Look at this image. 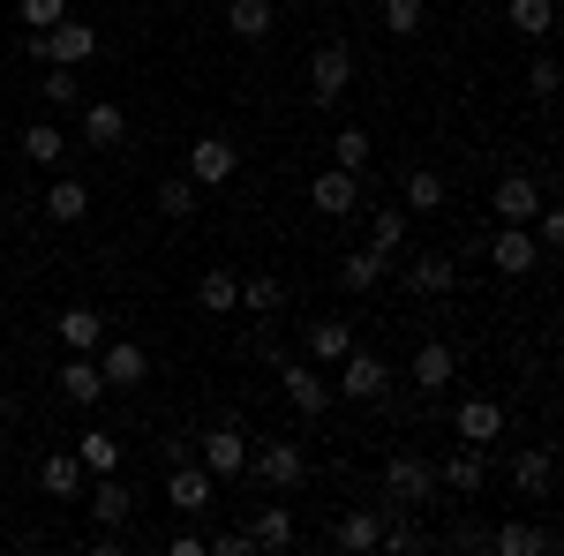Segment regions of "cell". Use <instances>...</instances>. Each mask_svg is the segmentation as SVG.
<instances>
[{"instance_id": "cell-1", "label": "cell", "mask_w": 564, "mask_h": 556, "mask_svg": "<svg viewBox=\"0 0 564 556\" xmlns=\"http://www.w3.org/2000/svg\"><path fill=\"white\" fill-rule=\"evenodd\" d=\"M249 481H263V489H271V497H286V489H302L308 481V451L302 444H286V436H279V444H249Z\"/></svg>"}, {"instance_id": "cell-2", "label": "cell", "mask_w": 564, "mask_h": 556, "mask_svg": "<svg viewBox=\"0 0 564 556\" xmlns=\"http://www.w3.org/2000/svg\"><path fill=\"white\" fill-rule=\"evenodd\" d=\"M90 53H98V31L90 23H45V31H31V61H45V68H84Z\"/></svg>"}, {"instance_id": "cell-3", "label": "cell", "mask_w": 564, "mask_h": 556, "mask_svg": "<svg viewBox=\"0 0 564 556\" xmlns=\"http://www.w3.org/2000/svg\"><path fill=\"white\" fill-rule=\"evenodd\" d=\"M384 497H391V512L430 504V497H436V467L422 459V451H391V459H384Z\"/></svg>"}, {"instance_id": "cell-4", "label": "cell", "mask_w": 564, "mask_h": 556, "mask_svg": "<svg viewBox=\"0 0 564 556\" xmlns=\"http://www.w3.org/2000/svg\"><path fill=\"white\" fill-rule=\"evenodd\" d=\"M339 399H354V406H384L391 399V361L354 346L347 361H339Z\"/></svg>"}, {"instance_id": "cell-5", "label": "cell", "mask_w": 564, "mask_h": 556, "mask_svg": "<svg viewBox=\"0 0 564 556\" xmlns=\"http://www.w3.org/2000/svg\"><path fill=\"white\" fill-rule=\"evenodd\" d=\"M347 90H354V53L347 45H316V53H308V106L332 113Z\"/></svg>"}, {"instance_id": "cell-6", "label": "cell", "mask_w": 564, "mask_h": 556, "mask_svg": "<svg viewBox=\"0 0 564 556\" xmlns=\"http://www.w3.org/2000/svg\"><path fill=\"white\" fill-rule=\"evenodd\" d=\"M234 173H241V143L234 135H196L188 143V181L196 188H226Z\"/></svg>"}, {"instance_id": "cell-7", "label": "cell", "mask_w": 564, "mask_h": 556, "mask_svg": "<svg viewBox=\"0 0 564 556\" xmlns=\"http://www.w3.org/2000/svg\"><path fill=\"white\" fill-rule=\"evenodd\" d=\"M279 391H286V406L316 422V414H332V384H324V369L316 361H279Z\"/></svg>"}, {"instance_id": "cell-8", "label": "cell", "mask_w": 564, "mask_h": 556, "mask_svg": "<svg viewBox=\"0 0 564 556\" xmlns=\"http://www.w3.org/2000/svg\"><path fill=\"white\" fill-rule=\"evenodd\" d=\"M196 444H204V473H212V481H241V467H249V428L241 422L204 428Z\"/></svg>"}, {"instance_id": "cell-9", "label": "cell", "mask_w": 564, "mask_h": 556, "mask_svg": "<svg viewBox=\"0 0 564 556\" xmlns=\"http://www.w3.org/2000/svg\"><path fill=\"white\" fill-rule=\"evenodd\" d=\"M98 377H106V391L151 384V353H143L135 339H106V346H98Z\"/></svg>"}, {"instance_id": "cell-10", "label": "cell", "mask_w": 564, "mask_h": 556, "mask_svg": "<svg viewBox=\"0 0 564 556\" xmlns=\"http://www.w3.org/2000/svg\"><path fill=\"white\" fill-rule=\"evenodd\" d=\"M308 204H316L324 218H354V211H361V173L324 166L316 181H308Z\"/></svg>"}, {"instance_id": "cell-11", "label": "cell", "mask_w": 564, "mask_h": 556, "mask_svg": "<svg viewBox=\"0 0 564 556\" xmlns=\"http://www.w3.org/2000/svg\"><path fill=\"white\" fill-rule=\"evenodd\" d=\"M452 436L475 444V451H489V444L505 436V406H497V399H459V406H452Z\"/></svg>"}, {"instance_id": "cell-12", "label": "cell", "mask_w": 564, "mask_h": 556, "mask_svg": "<svg viewBox=\"0 0 564 556\" xmlns=\"http://www.w3.org/2000/svg\"><path fill=\"white\" fill-rule=\"evenodd\" d=\"M406 384H414V391H452V384H459V353H452L444 339H422V346H414V361H406Z\"/></svg>"}, {"instance_id": "cell-13", "label": "cell", "mask_w": 564, "mask_h": 556, "mask_svg": "<svg viewBox=\"0 0 564 556\" xmlns=\"http://www.w3.org/2000/svg\"><path fill=\"white\" fill-rule=\"evenodd\" d=\"M489 211L505 218V226H527V218L542 211V181H534V173H505V181L489 188Z\"/></svg>"}, {"instance_id": "cell-14", "label": "cell", "mask_w": 564, "mask_h": 556, "mask_svg": "<svg viewBox=\"0 0 564 556\" xmlns=\"http://www.w3.org/2000/svg\"><path fill=\"white\" fill-rule=\"evenodd\" d=\"M489 263H497L505 279H527V271H542V241H534L527 226H497V241H489Z\"/></svg>"}, {"instance_id": "cell-15", "label": "cell", "mask_w": 564, "mask_h": 556, "mask_svg": "<svg viewBox=\"0 0 564 556\" xmlns=\"http://www.w3.org/2000/svg\"><path fill=\"white\" fill-rule=\"evenodd\" d=\"M90 519H98V526H113V534L135 519V489L121 481V473H90Z\"/></svg>"}, {"instance_id": "cell-16", "label": "cell", "mask_w": 564, "mask_h": 556, "mask_svg": "<svg viewBox=\"0 0 564 556\" xmlns=\"http://www.w3.org/2000/svg\"><path fill=\"white\" fill-rule=\"evenodd\" d=\"M53 384H61V399H68V406H84V414L98 406V399H106V377H98V353H68Z\"/></svg>"}, {"instance_id": "cell-17", "label": "cell", "mask_w": 564, "mask_h": 556, "mask_svg": "<svg viewBox=\"0 0 564 556\" xmlns=\"http://www.w3.org/2000/svg\"><path fill=\"white\" fill-rule=\"evenodd\" d=\"M166 504H174V512H212V504H218V481L204 467H188V459H181V467L166 473Z\"/></svg>"}, {"instance_id": "cell-18", "label": "cell", "mask_w": 564, "mask_h": 556, "mask_svg": "<svg viewBox=\"0 0 564 556\" xmlns=\"http://www.w3.org/2000/svg\"><path fill=\"white\" fill-rule=\"evenodd\" d=\"M218 23H226L241 45H263L271 31H279V8H271V0H226V15H218Z\"/></svg>"}, {"instance_id": "cell-19", "label": "cell", "mask_w": 564, "mask_h": 556, "mask_svg": "<svg viewBox=\"0 0 564 556\" xmlns=\"http://www.w3.org/2000/svg\"><path fill=\"white\" fill-rule=\"evenodd\" d=\"M53 331H61V346H68V353H98V346H106V316L76 301V308H61V316H53Z\"/></svg>"}, {"instance_id": "cell-20", "label": "cell", "mask_w": 564, "mask_h": 556, "mask_svg": "<svg viewBox=\"0 0 564 556\" xmlns=\"http://www.w3.org/2000/svg\"><path fill=\"white\" fill-rule=\"evenodd\" d=\"M196 308H204V316H234V308H241V271H234V263H212V271L196 279Z\"/></svg>"}, {"instance_id": "cell-21", "label": "cell", "mask_w": 564, "mask_h": 556, "mask_svg": "<svg viewBox=\"0 0 564 556\" xmlns=\"http://www.w3.org/2000/svg\"><path fill=\"white\" fill-rule=\"evenodd\" d=\"M347 353H354V324H347V316H324V324H308V361H316V369H339Z\"/></svg>"}, {"instance_id": "cell-22", "label": "cell", "mask_w": 564, "mask_h": 556, "mask_svg": "<svg viewBox=\"0 0 564 556\" xmlns=\"http://www.w3.org/2000/svg\"><path fill=\"white\" fill-rule=\"evenodd\" d=\"M84 143H98V151H121V143H129V113H121L113 98H90V106H84Z\"/></svg>"}, {"instance_id": "cell-23", "label": "cell", "mask_w": 564, "mask_h": 556, "mask_svg": "<svg viewBox=\"0 0 564 556\" xmlns=\"http://www.w3.org/2000/svg\"><path fill=\"white\" fill-rule=\"evenodd\" d=\"M489 549H497V556H550V549H557V534H550V526H527V519H505V526L489 534Z\"/></svg>"}, {"instance_id": "cell-24", "label": "cell", "mask_w": 564, "mask_h": 556, "mask_svg": "<svg viewBox=\"0 0 564 556\" xmlns=\"http://www.w3.org/2000/svg\"><path fill=\"white\" fill-rule=\"evenodd\" d=\"M550 481H557V459H550L542 444H520V451H512V489H520V497H550Z\"/></svg>"}, {"instance_id": "cell-25", "label": "cell", "mask_w": 564, "mask_h": 556, "mask_svg": "<svg viewBox=\"0 0 564 556\" xmlns=\"http://www.w3.org/2000/svg\"><path fill=\"white\" fill-rule=\"evenodd\" d=\"M436 481H444L452 497H481V481H489V459H481L475 444H459V451H452V459L436 467Z\"/></svg>"}, {"instance_id": "cell-26", "label": "cell", "mask_w": 564, "mask_h": 556, "mask_svg": "<svg viewBox=\"0 0 564 556\" xmlns=\"http://www.w3.org/2000/svg\"><path fill=\"white\" fill-rule=\"evenodd\" d=\"M84 211H90V188L76 173H61V181L45 188V218H53V226H84Z\"/></svg>"}, {"instance_id": "cell-27", "label": "cell", "mask_w": 564, "mask_h": 556, "mask_svg": "<svg viewBox=\"0 0 564 556\" xmlns=\"http://www.w3.org/2000/svg\"><path fill=\"white\" fill-rule=\"evenodd\" d=\"M399 196H406V204H399L406 218H430V211H444V173H436V166H414Z\"/></svg>"}, {"instance_id": "cell-28", "label": "cell", "mask_w": 564, "mask_h": 556, "mask_svg": "<svg viewBox=\"0 0 564 556\" xmlns=\"http://www.w3.org/2000/svg\"><path fill=\"white\" fill-rule=\"evenodd\" d=\"M384 263L391 257H377V249H347V257H339V286H347V294H377V286H384Z\"/></svg>"}, {"instance_id": "cell-29", "label": "cell", "mask_w": 564, "mask_h": 556, "mask_svg": "<svg viewBox=\"0 0 564 556\" xmlns=\"http://www.w3.org/2000/svg\"><path fill=\"white\" fill-rule=\"evenodd\" d=\"M39 481H45V497H84V459L76 451H45V467H39Z\"/></svg>"}, {"instance_id": "cell-30", "label": "cell", "mask_w": 564, "mask_h": 556, "mask_svg": "<svg viewBox=\"0 0 564 556\" xmlns=\"http://www.w3.org/2000/svg\"><path fill=\"white\" fill-rule=\"evenodd\" d=\"M15 151H23V159H31V166H61V159H68V135L53 129V121H31V129H23V143H15Z\"/></svg>"}, {"instance_id": "cell-31", "label": "cell", "mask_w": 564, "mask_h": 556, "mask_svg": "<svg viewBox=\"0 0 564 556\" xmlns=\"http://www.w3.org/2000/svg\"><path fill=\"white\" fill-rule=\"evenodd\" d=\"M406 286H414V294H452V286H459V263L452 257H422V263H406Z\"/></svg>"}, {"instance_id": "cell-32", "label": "cell", "mask_w": 564, "mask_h": 556, "mask_svg": "<svg viewBox=\"0 0 564 556\" xmlns=\"http://www.w3.org/2000/svg\"><path fill=\"white\" fill-rule=\"evenodd\" d=\"M249 542H257V549H286V542H294V512H286V504H257Z\"/></svg>"}, {"instance_id": "cell-33", "label": "cell", "mask_w": 564, "mask_h": 556, "mask_svg": "<svg viewBox=\"0 0 564 556\" xmlns=\"http://www.w3.org/2000/svg\"><path fill=\"white\" fill-rule=\"evenodd\" d=\"M332 542H339V549H354V556L377 549V542H384V519H377V512H347L339 526H332Z\"/></svg>"}, {"instance_id": "cell-34", "label": "cell", "mask_w": 564, "mask_h": 556, "mask_svg": "<svg viewBox=\"0 0 564 556\" xmlns=\"http://www.w3.org/2000/svg\"><path fill=\"white\" fill-rule=\"evenodd\" d=\"M76 459H84V473H121V444L106 428H84L76 436Z\"/></svg>"}, {"instance_id": "cell-35", "label": "cell", "mask_w": 564, "mask_h": 556, "mask_svg": "<svg viewBox=\"0 0 564 556\" xmlns=\"http://www.w3.org/2000/svg\"><path fill=\"white\" fill-rule=\"evenodd\" d=\"M369 159H377V135H369V129H339V135H332V166L369 173Z\"/></svg>"}, {"instance_id": "cell-36", "label": "cell", "mask_w": 564, "mask_h": 556, "mask_svg": "<svg viewBox=\"0 0 564 556\" xmlns=\"http://www.w3.org/2000/svg\"><path fill=\"white\" fill-rule=\"evenodd\" d=\"M279 301H286V286H279L271 271H249V279H241V308H249V316H279Z\"/></svg>"}, {"instance_id": "cell-37", "label": "cell", "mask_w": 564, "mask_h": 556, "mask_svg": "<svg viewBox=\"0 0 564 556\" xmlns=\"http://www.w3.org/2000/svg\"><path fill=\"white\" fill-rule=\"evenodd\" d=\"M505 15H512V31H520V39H550V23H557V0H512Z\"/></svg>"}, {"instance_id": "cell-38", "label": "cell", "mask_w": 564, "mask_h": 556, "mask_svg": "<svg viewBox=\"0 0 564 556\" xmlns=\"http://www.w3.org/2000/svg\"><path fill=\"white\" fill-rule=\"evenodd\" d=\"M159 211H166V218L196 211V181H188V173H166V181H159Z\"/></svg>"}, {"instance_id": "cell-39", "label": "cell", "mask_w": 564, "mask_h": 556, "mask_svg": "<svg viewBox=\"0 0 564 556\" xmlns=\"http://www.w3.org/2000/svg\"><path fill=\"white\" fill-rule=\"evenodd\" d=\"M399 241H406V211L391 204V211H377V218H369V249H377V257H391Z\"/></svg>"}, {"instance_id": "cell-40", "label": "cell", "mask_w": 564, "mask_h": 556, "mask_svg": "<svg viewBox=\"0 0 564 556\" xmlns=\"http://www.w3.org/2000/svg\"><path fill=\"white\" fill-rule=\"evenodd\" d=\"M422 23H430V8H422V0H384V31H391V39H414Z\"/></svg>"}, {"instance_id": "cell-41", "label": "cell", "mask_w": 564, "mask_h": 556, "mask_svg": "<svg viewBox=\"0 0 564 556\" xmlns=\"http://www.w3.org/2000/svg\"><path fill=\"white\" fill-rule=\"evenodd\" d=\"M527 90H534L542 106L557 98V61H550V53H534V61H527Z\"/></svg>"}, {"instance_id": "cell-42", "label": "cell", "mask_w": 564, "mask_h": 556, "mask_svg": "<svg viewBox=\"0 0 564 556\" xmlns=\"http://www.w3.org/2000/svg\"><path fill=\"white\" fill-rule=\"evenodd\" d=\"M15 15H23L31 31H45V23H61V15H68V0H15Z\"/></svg>"}, {"instance_id": "cell-43", "label": "cell", "mask_w": 564, "mask_h": 556, "mask_svg": "<svg viewBox=\"0 0 564 556\" xmlns=\"http://www.w3.org/2000/svg\"><path fill=\"white\" fill-rule=\"evenodd\" d=\"M45 98H53V106H76V68H45Z\"/></svg>"}, {"instance_id": "cell-44", "label": "cell", "mask_w": 564, "mask_h": 556, "mask_svg": "<svg viewBox=\"0 0 564 556\" xmlns=\"http://www.w3.org/2000/svg\"><path fill=\"white\" fill-rule=\"evenodd\" d=\"M204 549L212 556H257V542H249V526H234V534H212Z\"/></svg>"}, {"instance_id": "cell-45", "label": "cell", "mask_w": 564, "mask_h": 556, "mask_svg": "<svg viewBox=\"0 0 564 556\" xmlns=\"http://www.w3.org/2000/svg\"><path fill=\"white\" fill-rule=\"evenodd\" d=\"M377 549H391V556H399V549H422V526H406V519H391V526H384V542H377Z\"/></svg>"}, {"instance_id": "cell-46", "label": "cell", "mask_w": 564, "mask_h": 556, "mask_svg": "<svg viewBox=\"0 0 564 556\" xmlns=\"http://www.w3.org/2000/svg\"><path fill=\"white\" fill-rule=\"evenodd\" d=\"M0 196H8V173H0Z\"/></svg>"}]
</instances>
